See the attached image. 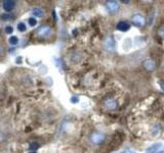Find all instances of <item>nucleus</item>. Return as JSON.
Here are the masks:
<instances>
[{"label": "nucleus", "mask_w": 164, "mask_h": 153, "mask_svg": "<svg viewBox=\"0 0 164 153\" xmlns=\"http://www.w3.org/2000/svg\"><path fill=\"white\" fill-rule=\"evenodd\" d=\"M105 106L110 110H115L118 106V102L114 98H109L105 101Z\"/></svg>", "instance_id": "nucleus-5"}, {"label": "nucleus", "mask_w": 164, "mask_h": 153, "mask_svg": "<svg viewBox=\"0 0 164 153\" xmlns=\"http://www.w3.org/2000/svg\"><path fill=\"white\" fill-rule=\"evenodd\" d=\"M104 139H105V136L103 134H100V133H93L90 137V141L94 144H99V143H102L104 141Z\"/></svg>", "instance_id": "nucleus-6"}, {"label": "nucleus", "mask_w": 164, "mask_h": 153, "mask_svg": "<svg viewBox=\"0 0 164 153\" xmlns=\"http://www.w3.org/2000/svg\"><path fill=\"white\" fill-rule=\"evenodd\" d=\"M115 47H116V43H115V40L113 39V37L111 36L107 37L104 41V48L108 51H113L115 49Z\"/></svg>", "instance_id": "nucleus-2"}, {"label": "nucleus", "mask_w": 164, "mask_h": 153, "mask_svg": "<svg viewBox=\"0 0 164 153\" xmlns=\"http://www.w3.org/2000/svg\"><path fill=\"white\" fill-rule=\"evenodd\" d=\"M26 24H25V22H19L18 24V30L20 31V32H25L26 31Z\"/></svg>", "instance_id": "nucleus-13"}, {"label": "nucleus", "mask_w": 164, "mask_h": 153, "mask_svg": "<svg viewBox=\"0 0 164 153\" xmlns=\"http://www.w3.org/2000/svg\"><path fill=\"white\" fill-rule=\"evenodd\" d=\"M32 153H34V152H32Z\"/></svg>", "instance_id": "nucleus-22"}, {"label": "nucleus", "mask_w": 164, "mask_h": 153, "mask_svg": "<svg viewBox=\"0 0 164 153\" xmlns=\"http://www.w3.org/2000/svg\"><path fill=\"white\" fill-rule=\"evenodd\" d=\"M131 20H132V22H133V24L135 26V27H138V28L144 27L145 24H146V18L142 14H138L132 16Z\"/></svg>", "instance_id": "nucleus-1"}, {"label": "nucleus", "mask_w": 164, "mask_h": 153, "mask_svg": "<svg viewBox=\"0 0 164 153\" xmlns=\"http://www.w3.org/2000/svg\"><path fill=\"white\" fill-rule=\"evenodd\" d=\"M162 148H163V144L162 143H156V144H154L152 146H150L147 149L146 153H158L159 151L162 150Z\"/></svg>", "instance_id": "nucleus-7"}, {"label": "nucleus", "mask_w": 164, "mask_h": 153, "mask_svg": "<svg viewBox=\"0 0 164 153\" xmlns=\"http://www.w3.org/2000/svg\"><path fill=\"white\" fill-rule=\"evenodd\" d=\"M1 18H2L3 20H7L8 18H10V16H9V14H2Z\"/></svg>", "instance_id": "nucleus-20"}, {"label": "nucleus", "mask_w": 164, "mask_h": 153, "mask_svg": "<svg viewBox=\"0 0 164 153\" xmlns=\"http://www.w3.org/2000/svg\"><path fill=\"white\" fill-rule=\"evenodd\" d=\"M38 147H39V145H38V144H36V143H35V144H31V145H30V149H31V150H33V151H34L35 149H37Z\"/></svg>", "instance_id": "nucleus-19"}, {"label": "nucleus", "mask_w": 164, "mask_h": 153, "mask_svg": "<svg viewBox=\"0 0 164 153\" xmlns=\"http://www.w3.org/2000/svg\"><path fill=\"white\" fill-rule=\"evenodd\" d=\"M71 102H72V103H78V102H79V98L76 97V96H73L71 98Z\"/></svg>", "instance_id": "nucleus-17"}, {"label": "nucleus", "mask_w": 164, "mask_h": 153, "mask_svg": "<svg viewBox=\"0 0 164 153\" xmlns=\"http://www.w3.org/2000/svg\"><path fill=\"white\" fill-rule=\"evenodd\" d=\"M144 68H145L147 70L152 72V70H155L156 64H155V62L153 61V59H146V60L144 61Z\"/></svg>", "instance_id": "nucleus-9"}, {"label": "nucleus", "mask_w": 164, "mask_h": 153, "mask_svg": "<svg viewBox=\"0 0 164 153\" xmlns=\"http://www.w3.org/2000/svg\"><path fill=\"white\" fill-rule=\"evenodd\" d=\"M37 34L42 38H46L51 34V29H50V27H48V26H42V27H40L37 30Z\"/></svg>", "instance_id": "nucleus-3"}, {"label": "nucleus", "mask_w": 164, "mask_h": 153, "mask_svg": "<svg viewBox=\"0 0 164 153\" xmlns=\"http://www.w3.org/2000/svg\"><path fill=\"white\" fill-rule=\"evenodd\" d=\"M28 22H29V24L31 26V27H35V26L37 24V20H36V18H30L28 20Z\"/></svg>", "instance_id": "nucleus-14"}, {"label": "nucleus", "mask_w": 164, "mask_h": 153, "mask_svg": "<svg viewBox=\"0 0 164 153\" xmlns=\"http://www.w3.org/2000/svg\"><path fill=\"white\" fill-rule=\"evenodd\" d=\"M158 153H164V149H162V150H161V151H159Z\"/></svg>", "instance_id": "nucleus-21"}, {"label": "nucleus", "mask_w": 164, "mask_h": 153, "mask_svg": "<svg viewBox=\"0 0 164 153\" xmlns=\"http://www.w3.org/2000/svg\"><path fill=\"white\" fill-rule=\"evenodd\" d=\"M32 14L37 18H41L43 16V10L41 8H34L32 10Z\"/></svg>", "instance_id": "nucleus-11"}, {"label": "nucleus", "mask_w": 164, "mask_h": 153, "mask_svg": "<svg viewBox=\"0 0 164 153\" xmlns=\"http://www.w3.org/2000/svg\"><path fill=\"white\" fill-rule=\"evenodd\" d=\"M16 6V2L12 1V0H6L3 3V8L5 11H11Z\"/></svg>", "instance_id": "nucleus-10"}, {"label": "nucleus", "mask_w": 164, "mask_h": 153, "mask_svg": "<svg viewBox=\"0 0 164 153\" xmlns=\"http://www.w3.org/2000/svg\"><path fill=\"white\" fill-rule=\"evenodd\" d=\"M116 28H117V30H119V31H121V32H127V31L130 29V26H129L128 22L121 20V22H119L117 24Z\"/></svg>", "instance_id": "nucleus-8"}, {"label": "nucleus", "mask_w": 164, "mask_h": 153, "mask_svg": "<svg viewBox=\"0 0 164 153\" xmlns=\"http://www.w3.org/2000/svg\"><path fill=\"white\" fill-rule=\"evenodd\" d=\"M9 43L11 45H17L19 43V39H18V37L17 36H11L9 38Z\"/></svg>", "instance_id": "nucleus-12"}, {"label": "nucleus", "mask_w": 164, "mask_h": 153, "mask_svg": "<svg viewBox=\"0 0 164 153\" xmlns=\"http://www.w3.org/2000/svg\"><path fill=\"white\" fill-rule=\"evenodd\" d=\"M123 153H136V151H135L134 149L130 148V147H127V148H125V149H124Z\"/></svg>", "instance_id": "nucleus-15"}, {"label": "nucleus", "mask_w": 164, "mask_h": 153, "mask_svg": "<svg viewBox=\"0 0 164 153\" xmlns=\"http://www.w3.org/2000/svg\"><path fill=\"white\" fill-rule=\"evenodd\" d=\"M158 35H159L161 38H163V39H164V27H161V28L158 30Z\"/></svg>", "instance_id": "nucleus-16"}, {"label": "nucleus", "mask_w": 164, "mask_h": 153, "mask_svg": "<svg viewBox=\"0 0 164 153\" xmlns=\"http://www.w3.org/2000/svg\"><path fill=\"white\" fill-rule=\"evenodd\" d=\"M106 8L109 12H111V14H114V12H116L119 8V4L117 1H108L106 3Z\"/></svg>", "instance_id": "nucleus-4"}, {"label": "nucleus", "mask_w": 164, "mask_h": 153, "mask_svg": "<svg viewBox=\"0 0 164 153\" xmlns=\"http://www.w3.org/2000/svg\"><path fill=\"white\" fill-rule=\"evenodd\" d=\"M12 31H14V29H12V27H10V26H8V27L5 28V32H6L7 34H11Z\"/></svg>", "instance_id": "nucleus-18"}]
</instances>
